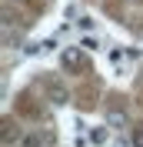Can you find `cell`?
<instances>
[{
    "instance_id": "obj_4",
    "label": "cell",
    "mask_w": 143,
    "mask_h": 147,
    "mask_svg": "<svg viewBox=\"0 0 143 147\" xmlns=\"http://www.w3.org/2000/svg\"><path fill=\"white\" fill-rule=\"evenodd\" d=\"M107 120H110V127H116V130H123V127H126V117H123V114H110Z\"/></svg>"
},
{
    "instance_id": "obj_1",
    "label": "cell",
    "mask_w": 143,
    "mask_h": 147,
    "mask_svg": "<svg viewBox=\"0 0 143 147\" xmlns=\"http://www.w3.org/2000/svg\"><path fill=\"white\" fill-rule=\"evenodd\" d=\"M47 97H50V104H67L70 100V94H67V87H63L60 80H47Z\"/></svg>"
},
{
    "instance_id": "obj_3",
    "label": "cell",
    "mask_w": 143,
    "mask_h": 147,
    "mask_svg": "<svg viewBox=\"0 0 143 147\" xmlns=\"http://www.w3.org/2000/svg\"><path fill=\"white\" fill-rule=\"evenodd\" d=\"M90 144H107V127H90Z\"/></svg>"
},
{
    "instance_id": "obj_2",
    "label": "cell",
    "mask_w": 143,
    "mask_h": 147,
    "mask_svg": "<svg viewBox=\"0 0 143 147\" xmlns=\"http://www.w3.org/2000/svg\"><path fill=\"white\" fill-rule=\"evenodd\" d=\"M60 60H63V67H70V70H80V67H83V54L77 50V47L63 50V57H60Z\"/></svg>"
},
{
    "instance_id": "obj_6",
    "label": "cell",
    "mask_w": 143,
    "mask_h": 147,
    "mask_svg": "<svg viewBox=\"0 0 143 147\" xmlns=\"http://www.w3.org/2000/svg\"><path fill=\"white\" fill-rule=\"evenodd\" d=\"M133 147H143V130H133Z\"/></svg>"
},
{
    "instance_id": "obj_5",
    "label": "cell",
    "mask_w": 143,
    "mask_h": 147,
    "mask_svg": "<svg viewBox=\"0 0 143 147\" xmlns=\"http://www.w3.org/2000/svg\"><path fill=\"white\" fill-rule=\"evenodd\" d=\"M23 147H40V137H33V134H30V137H23Z\"/></svg>"
}]
</instances>
